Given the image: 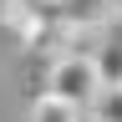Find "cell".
I'll use <instances>...</instances> for the list:
<instances>
[{
	"label": "cell",
	"mask_w": 122,
	"mask_h": 122,
	"mask_svg": "<svg viewBox=\"0 0 122 122\" xmlns=\"http://www.w3.org/2000/svg\"><path fill=\"white\" fill-rule=\"evenodd\" d=\"M46 92H56L61 102H71V107H92L97 102V92H102V76H97V61L81 56V51H66L51 66V81H46Z\"/></svg>",
	"instance_id": "6da1fadb"
},
{
	"label": "cell",
	"mask_w": 122,
	"mask_h": 122,
	"mask_svg": "<svg viewBox=\"0 0 122 122\" xmlns=\"http://www.w3.org/2000/svg\"><path fill=\"white\" fill-rule=\"evenodd\" d=\"M5 15H10V25L25 30L30 41L61 30V0H5Z\"/></svg>",
	"instance_id": "7a4b0ae2"
},
{
	"label": "cell",
	"mask_w": 122,
	"mask_h": 122,
	"mask_svg": "<svg viewBox=\"0 0 122 122\" xmlns=\"http://www.w3.org/2000/svg\"><path fill=\"white\" fill-rule=\"evenodd\" d=\"M112 5L107 0H61V25H107Z\"/></svg>",
	"instance_id": "3957f363"
},
{
	"label": "cell",
	"mask_w": 122,
	"mask_h": 122,
	"mask_svg": "<svg viewBox=\"0 0 122 122\" xmlns=\"http://www.w3.org/2000/svg\"><path fill=\"white\" fill-rule=\"evenodd\" d=\"M76 112H81V107H71V102H61L56 92H46V97L30 102V117L25 122H76Z\"/></svg>",
	"instance_id": "277c9868"
},
{
	"label": "cell",
	"mask_w": 122,
	"mask_h": 122,
	"mask_svg": "<svg viewBox=\"0 0 122 122\" xmlns=\"http://www.w3.org/2000/svg\"><path fill=\"white\" fill-rule=\"evenodd\" d=\"M92 112H97L102 122H122V81L102 86V92H97V102H92Z\"/></svg>",
	"instance_id": "5b68a950"
},
{
	"label": "cell",
	"mask_w": 122,
	"mask_h": 122,
	"mask_svg": "<svg viewBox=\"0 0 122 122\" xmlns=\"http://www.w3.org/2000/svg\"><path fill=\"white\" fill-rule=\"evenodd\" d=\"M76 122H102V117L92 112V107H81V112H76Z\"/></svg>",
	"instance_id": "8992f818"
},
{
	"label": "cell",
	"mask_w": 122,
	"mask_h": 122,
	"mask_svg": "<svg viewBox=\"0 0 122 122\" xmlns=\"http://www.w3.org/2000/svg\"><path fill=\"white\" fill-rule=\"evenodd\" d=\"M107 5H112V10H122V0H107Z\"/></svg>",
	"instance_id": "52a82bcc"
}]
</instances>
